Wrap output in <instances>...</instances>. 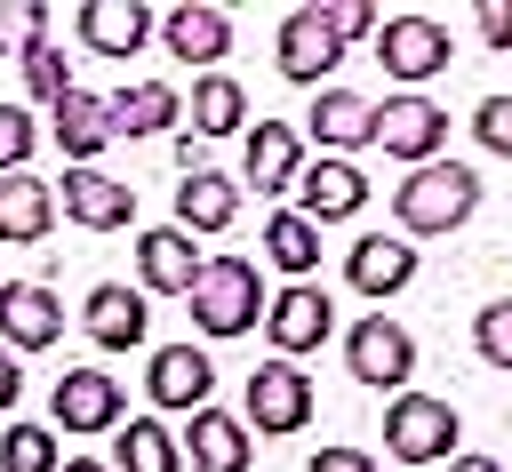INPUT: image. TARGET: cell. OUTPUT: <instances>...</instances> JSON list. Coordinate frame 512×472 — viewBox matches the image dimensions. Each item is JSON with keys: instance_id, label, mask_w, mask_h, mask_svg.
<instances>
[{"instance_id": "obj_1", "label": "cell", "mask_w": 512, "mask_h": 472, "mask_svg": "<svg viewBox=\"0 0 512 472\" xmlns=\"http://www.w3.org/2000/svg\"><path fill=\"white\" fill-rule=\"evenodd\" d=\"M480 208V176L464 160H424L392 184V216H400V240H432V232H456L464 216Z\"/></svg>"}, {"instance_id": "obj_2", "label": "cell", "mask_w": 512, "mask_h": 472, "mask_svg": "<svg viewBox=\"0 0 512 472\" xmlns=\"http://www.w3.org/2000/svg\"><path fill=\"white\" fill-rule=\"evenodd\" d=\"M264 312H272V296H264L256 264H248V256H208V272H200V288H192L200 336H248Z\"/></svg>"}, {"instance_id": "obj_3", "label": "cell", "mask_w": 512, "mask_h": 472, "mask_svg": "<svg viewBox=\"0 0 512 472\" xmlns=\"http://www.w3.org/2000/svg\"><path fill=\"white\" fill-rule=\"evenodd\" d=\"M456 440H464V424H456L448 400H432V392H392V408H384V448H392L400 464H448Z\"/></svg>"}, {"instance_id": "obj_4", "label": "cell", "mask_w": 512, "mask_h": 472, "mask_svg": "<svg viewBox=\"0 0 512 472\" xmlns=\"http://www.w3.org/2000/svg\"><path fill=\"white\" fill-rule=\"evenodd\" d=\"M448 56H456V40H448L440 16H416V8H408V16H384V24H376V64H384L392 80H408V88L440 80Z\"/></svg>"}, {"instance_id": "obj_5", "label": "cell", "mask_w": 512, "mask_h": 472, "mask_svg": "<svg viewBox=\"0 0 512 472\" xmlns=\"http://www.w3.org/2000/svg\"><path fill=\"white\" fill-rule=\"evenodd\" d=\"M344 368H352L368 392H408V376H416V336H408L400 320L368 312V320L344 336Z\"/></svg>"}, {"instance_id": "obj_6", "label": "cell", "mask_w": 512, "mask_h": 472, "mask_svg": "<svg viewBox=\"0 0 512 472\" xmlns=\"http://www.w3.org/2000/svg\"><path fill=\"white\" fill-rule=\"evenodd\" d=\"M272 56H280V72H288L296 88H320V80L344 64V32L328 24V8H288V16H280Z\"/></svg>"}, {"instance_id": "obj_7", "label": "cell", "mask_w": 512, "mask_h": 472, "mask_svg": "<svg viewBox=\"0 0 512 472\" xmlns=\"http://www.w3.org/2000/svg\"><path fill=\"white\" fill-rule=\"evenodd\" d=\"M328 328H336V304H328V288H320V280H288V288L272 296V312H264V336H272V360H296V352H320V344H328Z\"/></svg>"}, {"instance_id": "obj_8", "label": "cell", "mask_w": 512, "mask_h": 472, "mask_svg": "<svg viewBox=\"0 0 512 472\" xmlns=\"http://www.w3.org/2000/svg\"><path fill=\"white\" fill-rule=\"evenodd\" d=\"M376 144H384L392 160L424 168V160H440V144H448V112H440L432 96H384V104H376Z\"/></svg>"}, {"instance_id": "obj_9", "label": "cell", "mask_w": 512, "mask_h": 472, "mask_svg": "<svg viewBox=\"0 0 512 472\" xmlns=\"http://www.w3.org/2000/svg\"><path fill=\"white\" fill-rule=\"evenodd\" d=\"M248 424L256 432H304L312 424V376L296 368V360H264L256 376H248Z\"/></svg>"}, {"instance_id": "obj_10", "label": "cell", "mask_w": 512, "mask_h": 472, "mask_svg": "<svg viewBox=\"0 0 512 472\" xmlns=\"http://www.w3.org/2000/svg\"><path fill=\"white\" fill-rule=\"evenodd\" d=\"M56 208H64L80 232H120V224H136V184H120V176H104V168H64Z\"/></svg>"}, {"instance_id": "obj_11", "label": "cell", "mask_w": 512, "mask_h": 472, "mask_svg": "<svg viewBox=\"0 0 512 472\" xmlns=\"http://www.w3.org/2000/svg\"><path fill=\"white\" fill-rule=\"evenodd\" d=\"M136 272H144V288H152V296H192V288H200V272H208V256L192 248V232H184V224H152V232L136 240Z\"/></svg>"}, {"instance_id": "obj_12", "label": "cell", "mask_w": 512, "mask_h": 472, "mask_svg": "<svg viewBox=\"0 0 512 472\" xmlns=\"http://www.w3.org/2000/svg\"><path fill=\"white\" fill-rule=\"evenodd\" d=\"M48 408H56L64 432H120V376H104V368H64Z\"/></svg>"}, {"instance_id": "obj_13", "label": "cell", "mask_w": 512, "mask_h": 472, "mask_svg": "<svg viewBox=\"0 0 512 472\" xmlns=\"http://www.w3.org/2000/svg\"><path fill=\"white\" fill-rule=\"evenodd\" d=\"M64 336V304H56V288H40V280H8L0 288V344L8 352H40V344H56Z\"/></svg>"}, {"instance_id": "obj_14", "label": "cell", "mask_w": 512, "mask_h": 472, "mask_svg": "<svg viewBox=\"0 0 512 472\" xmlns=\"http://www.w3.org/2000/svg\"><path fill=\"white\" fill-rule=\"evenodd\" d=\"M344 280H352L360 296H400V288L416 280V248H408L400 232H360V240L344 248Z\"/></svg>"}, {"instance_id": "obj_15", "label": "cell", "mask_w": 512, "mask_h": 472, "mask_svg": "<svg viewBox=\"0 0 512 472\" xmlns=\"http://www.w3.org/2000/svg\"><path fill=\"white\" fill-rule=\"evenodd\" d=\"M304 136H312V144H328V152L344 160V152L376 144V104H368V96H352V88H320V96H312V112H304Z\"/></svg>"}, {"instance_id": "obj_16", "label": "cell", "mask_w": 512, "mask_h": 472, "mask_svg": "<svg viewBox=\"0 0 512 472\" xmlns=\"http://www.w3.org/2000/svg\"><path fill=\"white\" fill-rule=\"evenodd\" d=\"M240 176H248L256 192H296V176H304V136H296L288 120H256V128H248V152H240Z\"/></svg>"}, {"instance_id": "obj_17", "label": "cell", "mask_w": 512, "mask_h": 472, "mask_svg": "<svg viewBox=\"0 0 512 472\" xmlns=\"http://www.w3.org/2000/svg\"><path fill=\"white\" fill-rule=\"evenodd\" d=\"M208 384H216V368H208V352H200V344H160V352H152V376H144V392H152L160 408H184V416H200V408H208Z\"/></svg>"}, {"instance_id": "obj_18", "label": "cell", "mask_w": 512, "mask_h": 472, "mask_svg": "<svg viewBox=\"0 0 512 472\" xmlns=\"http://www.w3.org/2000/svg\"><path fill=\"white\" fill-rule=\"evenodd\" d=\"M296 200H304L312 224H344V216L368 208V176H360L352 160H312V168L296 176Z\"/></svg>"}, {"instance_id": "obj_19", "label": "cell", "mask_w": 512, "mask_h": 472, "mask_svg": "<svg viewBox=\"0 0 512 472\" xmlns=\"http://www.w3.org/2000/svg\"><path fill=\"white\" fill-rule=\"evenodd\" d=\"M248 456H256V440H248L240 416H224V408L192 416V432H184V464L192 472H248Z\"/></svg>"}, {"instance_id": "obj_20", "label": "cell", "mask_w": 512, "mask_h": 472, "mask_svg": "<svg viewBox=\"0 0 512 472\" xmlns=\"http://www.w3.org/2000/svg\"><path fill=\"white\" fill-rule=\"evenodd\" d=\"M144 288H120V280H96L88 288V336L104 344V352H136L144 344Z\"/></svg>"}, {"instance_id": "obj_21", "label": "cell", "mask_w": 512, "mask_h": 472, "mask_svg": "<svg viewBox=\"0 0 512 472\" xmlns=\"http://www.w3.org/2000/svg\"><path fill=\"white\" fill-rule=\"evenodd\" d=\"M80 40H88V56H136L152 40V8H136V0H88L80 8Z\"/></svg>"}, {"instance_id": "obj_22", "label": "cell", "mask_w": 512, "mask_h": 472, "mask_svg": "<svg viewBox=\"0 0 512 472\" xmlns=\"http://www.w3.org/2000/svg\"><path fill=\"white\" fill-rule=\"evenodd\" d=\"M160 40H168V56H184V64H208V72H216V56L232 48V16H224V8H192V0H184V8H168V16H160Z\"/></svg>"}, {"instance_id": "obj_23", "label": "cell", "mask_w": 512, "mask_h": 472, "mask_svg": "<svg viewBox=\"0 0 512 472\" xmlns=\"http://www.w3.org/2000/svg\"><path fill=\"white\" fill-rule=\"evenodd\" d=\"M104 104H112V136H160V128L184 120V96H176L168 80H128V88H112Z\"/></svg>"}, {"instance_id": "obj_24", "label": "cell", "mask_w": 512, "mask_h": 472, "mask_svg": "<svg viewBox=\"0 0 512 472\" xmlns=\"http://www.w3.org/2000/svg\"><path fill=\"white\" fill-rule=\"evenodd\" d=\"M48 120H56L64 160H80V168H96V152L112 144V104H104V96H88V88H72L64 104H48Z\"/></svg>"}, {"instance_id": "obj_25", "label": "cell", "mask_w": 512, "mask_h": 472, "mask_svg": "<svg viewBox=\"0 0 512 472\" xmlns=\"http://www.w3.org/2000/svg\"><path fill=\"white\" fill-rule=\"evenodd\" d=\"M232 216H240V184L216 176V168H184V184H176V224H184V232H224Z\"/></svg>"}, {"instance_id": "obj_26", "label": "cell", "mask_w": 512, "mask_h": 472, "mask_svg": "<svg viewBox=\"0 0 512 472\" xmlns=\"http://www.w3.org/2000/svg\"><path fill=\"white\" fill-rule=\"evenodd\" d=\"M56 224V184H40L32 168L0 176V240H48Z\"/></svg>"}, {"instance_id": "obj_27", "label": "cell", "mask_w": 512, "mask_h": 472, "mask_svg": "<svg viewBox=\"0 0 512 472\" xmlns=\"http://www.w3.org/2000/svg\"><path fill=\"white\" fill-rule=\"evenodd\" d=\"M112 472H184V440L160 416H128L112 440Z\"/></svg>"}, {"instance_id": "obj_28", "label": "cell", "mask_w": 512, "mask_h": 472, "mask_svg": "<svg viewBox=\"0 0 512 472\" xmlns=\"http://www.w3.org/2000/svg\"><path fill=\"white\" fill-rule=\"evenodd\" d=\"M184 120H192V136H232V128L248 120V96H240V80H232V72H200V80H192V104H184Z\"/></svg>"}, {"instance_id": "obj_29", "label": "cell", "mask_w": 512, "mask_h": 472, "mask_svg": "<svg viewBox=\"0 0 512 472\" xmlns=\"http://www.w3.org/2000/svg\"><path fill=\"white\" fill-rule=\"evenodd\" d=\"M264 256H272L288 280H312V272H320V224H312L304 208H280V216L264 224Z\"/></svg>"}, {"instance_id": "obj_30", "label": "cell", "mask_w": 512, "mask_h": 472, "mask_svg": "<svg viewBox=\"0 0 512 472\" xmlns=\"http://www.w3.org/2000/svg\"><path fill=\"white\" fill-rule=\"evenodd\" d=\"M0 472H64L56 432H48V424H8V432H0Z\"/></svg>"}, {"instance_id": "obj_31", "label": "cell", "mask_w": 512, "mask_h": 472, "mask_svg": "<svg viewBox=\"0 0 512 472\" xmlns=\"http://www.w3.org/2000/svg\"><path fill=\"white\" fill-rule=\"evenodd\" d=\"M472 352H480L488 368H512V296L472 312Z\"/></svg>"}, {"instance_id": "obj_32", "label": "cell", "mask_w": 512, "mask_h": 472, "mask_svg": "<svg viewBox=\"0 0 512 472\" xmlns=\"http://www.w3.org/2000/svg\"><path fill=\"white\" fill-rule=\"evenodd\" d=\"M24 80H32V96H40V104H64V96H72V80H64V56H56L48 40H32V48H24Z\"/></svg>"}, {"instance_id": "obj_33", "label": "cell", "mask_w": 512, "mask_h": 472, "mask_svg": "<svg viewBox=\"0 0 512 472\" xmlns=\"http://www.w3.org/2000/svg\"><path fill=\"white\" fill-rule=\"evenodd\" d=\"M32 144H40V128H32V112H16V104H0V176H16V168L32 160Z\"/></svg>"}, {"instance_id": "obj_34", "label": "cell", "mask_w": 512, "mask_h": 472, "mask_svg": "<svg viewBox=\"0 0 512 472\" xmlns=\"http://www.w3.org/2000/svg\"><path fill=\"white\" fill-rule=\"evenodd\" d=\"M472 136H480L488 152H504V160H512V96H480V112H472Z\"/></svg>"}, {"instance_id": "obj_35", "label": "cell", "mask_w": 512, "mask_h": 472, "mask_svg": "<svg viewBox=\"0 0 512 472\" xmlns=\"http://www.w3.org/2000/svg\"><path fill=\"white\" fill-rule=\"evenodd\" d=\"M32 40H48V8H0V48H32Z\"/></svg>"}, {"instance_id": "obj_36", "label": "cell", "mask_w": 512, "mask_h": 472, "mask_svg": "<svg viewBox=\"0 0 512 472\" xmlns=\"http://www.w3.org/2000/svg\"><path fill=\"white\" fill-rule=\"evenodd\" d=\"M480 40L488 48H512V0H488L480 8Z\"/></svg>"}, {"instance_id": "obj_37", "label": "cell", "mask_w": 512, "mask_h": 472, "mask_svg": "<svg viewBox=\"0 0 512 472\" xmlns=\"http://www.w3.org/2000/svg\"><path fill=\"white\" fill-rule=\"evenodd\" d=\"M304 472H376V456H360V448H320Z\"/></svg>"}, {"instance_id": "obj_38", "label": "cell", "mask_w": 512, "mask_h": 472, "mask_svg": "<svg viewBox=\"0 0 512 472\" xmlns=\"http://www.w3.org/2000/svg\"><path fill=\"white\" fill-rule=\"evenodd\" d=\"M328 24H336L344 40H360V32H376V8H328Z\"/></svg>"}, {"instance_id": "obj_39", "label": "cell", "mask_w": 512, "mask_h": 472, "mask_svg": "<svg viewBox=\"0 0 512 472\" xmlns=\"http://www.w3.org/2000/svg\"><path fill=\"white\" fill-rule=\"evenodd\" d=\"M16 392H24V368H16V352H8V344H0V416H8V408H16Z\"/></svg>"}, {"instance_id": "obj_40", "label": "cell", "mask_w": 512, "mask_h": 472, "mask_svg": "<svg viewBox=\"0 0 512 472\" xmlns=\"http://www.w3.org/2000/svg\"><path fill=\"white\" fill-rule=\"evenodd\" d=\"M440 472H504V464H496V456H448Z\"/></svg>"}, {"instance_id": "obj_41", "label": "cell", "mask_w": 512, "mask_h": 472, "mask_svg": "<svg viewBox=\"0 0 512 472\" xmlns=\"http://www.w3.org/2000/svg\"><path fill=\"white\" fill-rule=\"evenodd\" d=\"M64 472H112V464H96V456H64Z\"/></svg>"}]
</instances>
